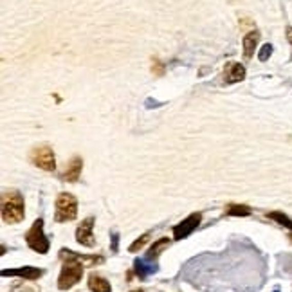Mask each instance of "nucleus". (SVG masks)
<instances>
[{"label":"nucleus","mask_w":292,"mask_h":292,"mask_svg":"<svg viewBox=\"0 0 292 292\" xmlns=\"http://www.w3.org/2000/svg\"><path fill=\"white\" fill-rule=\"evenodd\" d=\"M60 258L63 260L62 272L58 276V288L60 290H69L70 287H74L83 276V263L76 260L74 256H70L65 249L60 251Z\"/></svg>","instance_id":"nucleus-1"},{"label":"nucleus","mask_w":292,"mask_h":292,"mask_svg":"<svg viewBox=\"0 0 292 292\" xmlns=\"http://www.w3.org/2000/svg\"><path fill=\"white\" fill-rule=\"evenodd\" d=\"M26 217V204L24 197L18 191L11 189L2 195V218L6 224H18Z\"/></svg>","instance_id":"nucleus-2"},{"label":"nucleus","mask_w":292,"mask_h":292,"mask_svg":"<svg viewBox=\"0 0 292 292\" xmlns=\"http://www.w3.org/2000/svg\"><path fill=\"white\" fill-rule=\"evenodd\" d=\"M78 217V200L70 193H60L56 199V222H69Z\"/></svg>","instance_id":"nucleus-3"},{"label":"nucleus","mask_w":292,"mask_h":292,"mask_svg":"<svg viewBox=\"0 0 292 292\" xmlns=\"http://www.w3.org/2000/svg\"><path fill=\"white\" fill-rule=\"evenodd\" d=\"M26 242L34 252H40V255H45L49 251V238L45 237L44 233V220L38 218L36 222L31 226V229L27 231L26 235Z\"/></svg>","instance_id":"nucleus-4"},{"label":"nucleus","mask_w":292,"mask_h":292,"mask_svg":"<svg viewBox=\"0 0 292 292\" xmlns=\"http://www.w3.org/2000/svg\"><path fill=\"white\" fill-rule=\"evenodd\" d=\"M31 163L45 171L56 170L54 152H52V148H49V146H38V148H34L33 152H31Z\"/></svg>","instance_id":"nucleus-5"},{"label":"nucleus","mask_w":292,"mask_h":292,"mask_svg":"<svg viewBox=\"0 0 292 292\" xmlns=\"http://www.w3.org/2000/svg\"><path fill=\"white\" fill-rule=\"evenodd\" d=\"M200 220H202V215L200 213L189 215L188 218H184L181 224H177V226L173 227V238L175 240H182V238H186L189 233H193V231L197 229V226L200 224Z\"/></svg>","instance_id":"nucleus-6"},{"label":"nucleus","mask_w":292,"mask_h":292,"mask_svg":"<svg viewBox=\"0 0 292 292\" xmlns=\"http://www.w3.org/2000/svg\"><path fill=\"white\" fill-rule=\"evenodd\" d=\"M92 227H94V218L89 217L85 218L82 224L78 226V229H76V240H78V244L85 245V247H94V235H92Z\"/></svg>","instance_id":"nucleus-7"},{"label":"nucleus","mask_w":292,"mask_h":292,"mask_svg":"<svg viewBox=\"0 0 292 292\" xmlns=\"http://www.w3.org/2000/svg\"><path fill=\"white\" fill-rule=\"evenodd\" d=\"M4 276H18L22 280H36L44 274V269H36V267H20V269L11 270H2Z\"/></svg>","instance_id":"nucleus-8"},{"label":"nucleus","mask_w":292,"mask_h":292,"mask_svg":"<svg viewBox=\"0 0 292 292\" xmlns=\"http://www.w3.org/2000/svg\"><path fill=\"white\" fill-rule=\"evenodd\" d=\"M82 170H83V161H82V157H74V159H72V161L69 163L67 170L63 171L62 179H63V181H69V182L78 181L80 175H82Z\"/></svg>","instance_id":"nucleus-9"},{"label":"nucleus","mask_w":292,"mask_h":292,"mask_svg":"<svg viewBox=\"0 0 292 292\" xmlns=\"http://www.w3.org/2000/svg\"><path fill=\"white\" fill-rule=\"evenodd\" d=\"M260 42V31H251V33H247L244 36V42H242V45H244V58L249 60L252 58V54H255V49L256 45H258Z\"/></svg>","instance_id":"nucleus-10"},{"label":"nucleus","mask_w":292,"mask_h":292,"mask_svg":"<svg viewBox=\"0 0 292 292\" xmlns=\"http://www.w3.org/2000/svg\"><path fill=\"white\" fill-rule=\"evenodd\" d=\"M245 78V67L242 63H231L229 70L226 72V83H238Z\"/></svg>","instance_id":"nucleus-11"},{"label":"nucleus","mask_w":292,"mask_h":292,"mask_svg":"<svg viewBox=\"0 0 292 292\" xmlns=\"http://www.w3.org/2000/svg\"><path fill=\"white\" fill-rule=\"evenodd\" d=\"M89 288L92 292H112V287L105 278L98 276V274H92L89 276Z\"/></svg>","instance_id":"nucleus-12"},{"label":"nucleus","mask_w":292,"mask_h":292,"mask_svg":"<svg viewBox=\"0 0 292 292\" xmlns=\"http://www.w3.org/2000/svg\"><path fill=\"white\" fill-rule=\"evenodd\" d=\"M170 244H171V242L168 240V238H161V240H157L155 244H153L152 247H150V251H148V255H146V258H148V260H155L157 256H159L161 252L164 251V249L170 247Z\"/></svg>","instance_id":"nucleus-13"},{"label":"nucleus","mask_w":292,"mask_h":292,"mask_svg":"<svg viewBox=\"0 0 292 292\" xmlns=\"http://www.w3.org/2000/svg\"><path fill=\"white\" fill-rule=\"evenodd\" d=\"M267 218H272L274 222L281 224V226H285L287 229L292 231V218H288L285 213H280V211H272V213H267Z\"/></svg>","instance_id":"nucleus-14"},{"label":"nucleus","mask_w":292,"mask_h":292,"mask_svg":"<svg viewBox=\"0 0 292 292\" xmlns=\"http://www.w3.org/2000/svg\"><path fill=\"white\" fill-rule=\"evenodd\" d=\"M135 270H137V274H139V278H146L148 276L150 272H153L155 270V267L153 265H146V262L144 260H135Z\"/></svg>","instance_id":"nucleus-15"},{"label":"nucleus","mask_w":292,"mask_h":292,"mask_svg":"<svg viewBox=\"0 0 292 292\" xmlns=\"http://www.w3.org/2000/svg\"><path fill=\"white\" fill-rule=\"evenodd\" d=\"M11 292H40V288L31 283H26V281H15L11 285Z\"/></svg>","instance_id":"nucleus-16"},{"label":"nucleus","mask_w":292,"mask_h":292,"mask_svg":"<svg viewBox=\"0 0 292 292\" xmlns=\"http://www.w3.org/2000/svg\"><path fill=\"white\" fill-rule=\"evenodd\" d=\"M227 215H231V217H247V215H251V207L247 206H238V204H231L229 209H227Z\"/></svg>","instance_id":"nucleus-17"},{"label":"nucleus","mask_w":292,"mask_h":292,"mask_svg":"<svg viewBox=\"0 0 292 292\" xmlns=\"http://www.w3.org/2000/svg\"><path fill=\"white\" fill-rule=\"evenodd\" d=\"M270 54H272V45H270V44H265L262 49H260V52H258L260 62H267Z\"/></svg>","instance_id":"nucleus-18"},{"label":"nucleus","mask_w":292,"mask_h":292,"mask_svg":"<svg viewBox=\"0 0 292 292\" xmlns=\"http://www.w3.org/2000/svg\"><path fill=\"white\" fill-rule=\"evenodd\" d=\"M146 242H148V235H143V237H141L139 240H135L132 245H130V252H137L141 247H143L144 244H146Z\"/></svg>","instance_id":"nucleus-19"},{"label":"nucleus","mask_w":292,"mask_h":292,"mask_svg":"<svg viewBox=\"0 0 292 292\" xmlns=\"http://www.w3.org/2000/svg\"><path fill=\"white\" fill-rule=\"evenodd\" d=\"M287 40L290 42V45H292V27H287Z\"/></svg>","instance_id":"nucleus-20"},{"label":"nucleus","mask_w":292,"mask_h":292,"mask_svg":"<svg viewBox=\"0 0 292 292\" xmlns=\"http://www.w3.org/2000/svg\"><path fill=\"white\" fill-rule=\"evenodd\" d=\"M290 240H292V235H290Z\"/></svg>","instance_id":"nucleus-21"}]
</instances>
